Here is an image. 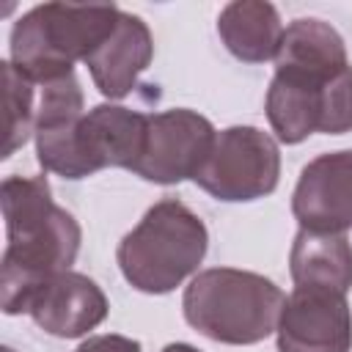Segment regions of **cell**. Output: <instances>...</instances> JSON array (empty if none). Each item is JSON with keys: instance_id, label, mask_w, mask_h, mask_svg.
<instances>
[{"instance_id": "cell-1", "label": "cell", "mask_w": 352, "mask_h": 352, "mask_svg": "<svg viewBox=\"0 0 352 352\" xmlns=\"http://www.w3.org/2000/svg\"><path fill=\"white\" fill-rule=\"evenodd\" d=\"M286 294L270 278L234 267L198 272L182 297L190 327L220 344H258L278 330Z\"/></svg>"}, {"instance_id": "cell-2", "label": "cell", "mask_w": 352, "mask_h": 352, "mask_svg": "<svg viewBox=\"0 0 352 352\" xmlns=\"http://www.w3.org/2000/svg\"><path fill=\"white\" fill-rule=\"evenodd\" d=\"M118 16V6H36L11 28V63L36 85L69 77L74 74V63H85L116 30Z\"/></svg>"}, {"instance_id": "cell-3", "label": "cell", "mask_w": 352, "mask_h": 352, "mask_svg": "<svg viewBox=\"0 0 352 352\" xmlns=\"http://www.w3.org/2000/svg\"><path fill=\"white\" fill-rule=\"evenodd\" d=\"M209 248L204 220L176 198L154 204L118 242L116 258L126 283L143 294H168L198 270Z\"/></svg>"}, {"instance_id": "cell-4", "label": "cell", "mask_w": 352, "mask_h": 352, "mask_svg": "<svg viewBox=\"0 0 352 352\" xmlns=\"http://www.w3.org/2000/svg\"><path fill=\"white\" fill-rule=\"evenodd\" d=\"M80 223L58 206L47 223L8 236L0 264V302L8 316L28 314L36 292L55 275L66 272L80 253Z\"/></svg>"}, {"instance_id": "cell-5", "label": "cell", "mask_w": 352, "mask_h": 352, "mask_svg": "<svg viewBox=\"0 0 352 352\" xmlns=\"http://www.w3.org/2000/svg\"><path fill=\"white\" fill-rule=\"evenodd\" d=\"M280 179L278 143L258 126H228L195 173V184L217 201L239 204L270 195Z\"/></svg>"}, {"instance_id": "cell-6", "label": "cell", "mask_w": 352, "mask_h": 352, "mask_svg": "<svg viewBox=\"0 0 352 352\" xmlns=\"http://www.w3.org/2000/svg\"><path fill=\"white\" fill-rule=\"evenodd\" d=\"M214 135L212 121L190 107L148 116L146 148L135 173L154 184H179L184 179H195L214 143Z\"/></svg>"}, {"instance_id": "cell-7", "label": "cell", "mask_w": 352, "mask_h": 352, "mask_svg": "<svg viewBox=\"0 0 352 352\" xmlns=\"http://www.w3.org/2000/svg\"><path fill=\"white\" fill-rule=\"evenodd\" d=\"M278 352H349L352 311L346 294L297 286L278 319Z\"/></svg>"}, {"instance_id": "cell-8", "label": "cell", "mask_w": 352, "mask_h": 352, "mask_svg": "<svg viewBox=\"0 0 352 352\" xmlns=\"http://www.w3.org/2000/svg\"><path fill=\"white\" fill-rule=\"evenodd\" d=\"M300 228L344 234L352 228V148L311 160L292 192Z\"/></svg>"}, {"instance_id": "cell-9", "label": "cell", "mask_w": 352, "mask_h": 352, "mask_svg": "<svg viewBox=\"0 0 352 352\" xmlns=\"http://www.w3.org/2000/svg\"><path fill=\"white\" fill-rule=\"evenodd\" d=\"M148 116L124 104H96L77 126V151L85 176L102 168L135 170L146 148Z\"/></svg>"}, {"instance_id": "cell-10", "label": "cell", "mask_w": 352, "mask_h": 352, "mask_svg": "<svg viewBox=\"0 0 352 352\" xmlns=\"http://www.w3.org/2000/svg\"><path fill=\"white\" fill-rule=\"evenodd\" d=\"M107 297L96 280L66 270L50 278L28 305L33 322L55 338H80L107 319Z\"/></svg>"}, {"instance_id": "cell-11", "label": "cell", "mask_w": 352, "mask_h": 352, "mask_svg": "<svg viewBox=\"0 0 352 352\" xmlns=\"http://www.w3.org/2000/svg\"><path fill=\"white\" fill-rule=\"evenodd\" d=\"M154 58V38L148 25L121 11L116 30L85 58V66L94 77V85L107 99H124L135 91L140 72L148 69Z\"/></svg>"}, {"instance_id": "cell-12", "label": "cell", "mask_w": 352, "mask_h": 352, "mask_svg": "<svg viewBox=\"0 0 352 352\" xmlns=\"http://www.w3.org/2000/svg\"><path fill=\"white\" fill-rule=\"evenodd\" d=\"M330 80L275 69V77L267 88V118L280 143L292 146L319 132L322 94Z\"/></svg>"}, {"instance_id": "cell-13", "label": "cell", "mask_w": 352, "mask_h": 352, "mask_svg": "<svg viewBox=\"0 0 352 352\" xmlns=\"http://www.w3.org/2000/svg\"><path fill=\"white\" fill-rule=\"evenodd\" d=\"M289 270L294 286L346 294L352 289V245L346 234L300 228L292 242Z\"/></svg>"}, {"instance_id": "cell-14", "label": "cell", "mask_w": 352, "mask_h": 352, "mask_svg": "<svg viewBox=\"0 0 352 352\" xmlns=\"http://www.w3.org/2000/svg\"><path fill=\"white\" fill-rule=\"evenodd\" d=\"M217 33L226 50L245 63L275 60L283 38L278 8L264 0H234L217 16Z\"/></svg>"}, {"instance_id": "cell-15", "label": "cell", "mask_w": 352, "mask_h": 352, "mask_svg": "<svg viewBox=\"0 0 352 352\" xmlns=\"http://www.w3.org/2000/svg\"><path fill=\"white\" fill-rule=\"evenodd\" d=\"M349 66L338 30L322 19H294L280 38L275 69L330 80Z\"/></svg>"}, {"instance_id": "cell-16", "label": "cell", "mask_w": 352, "mask_h": 352, "mask_svg": "<svg viewBox=\"0 0 352 352\" xmlns=\"http://www.w3.org/2000/svg\"><path fill=\"white\" fill-rule=\"evenodd\" d=\"M3 82H6V107H8V126H6V146L3 157H11L30 132H36V110H33V91L36 82H30L11 60H3Z\"/></svg>"}, {"instance_id": "cell-17", "label": "cell", "mask_w": 352, "mask_h": 352, "mask_svg": "<svg viewBox=\"0 0 352 352\" xmlns=\"http://www.w3.org/2000/svg\"><path fill=\"white\" fill-rule=\"evenodd\" d=\"M352 129V66L336 74L322 94V124L324 135H344Z\"/></svg>"}, {"instance_id": "cell-18", "label": "cell", "mask_w": 352, "mask_h": 352, "mask_svg": "<svg viewBox=\"0 0 352 352\" xmlns=\"http://www.w3.org/2000/svg\"><path fill=\"white\" fill-rule=\"evenodd\" d=\"M74 352H140V341L118 333H104V336H91Z\"/></svg>"}, {"instance_id": "cell-19", "label": "cell", "mask_w": 352, "mask_h": 352, "mask_svg": "<svg viewBox=\"0 0 352 352\" xmlns=\"http://www.w3.org/2000/svg\"><path fill=\"white\" fill-rule=\"evenodd\" d=\"M162 352H201V349H195L192 344H182V341H176V344H168Z\"/></svg>"}, {"instance_id": "cell-20", "label": "cell", "mask_w": 352, "mask_h": 352, "mask_svg": "<svg viewBox=\"0 0 352 352\" xmlns=\"http://www.w3.org/2000/svg\"><path fill=\"white\" fill-rule=\"evenodd\" d=\"M3 352H14V349H8V346H6V349H3Z\"/></svg>"}]
</instances>
